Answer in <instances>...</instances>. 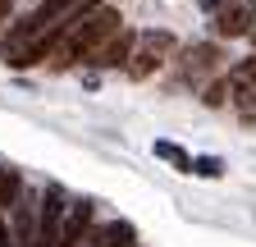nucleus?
Instances as JSON below:
<instances>
[{
	"instance_id": "nucleus-1",
	"label": "nucleus",
	"mask_w": 256,
	"mask_h": 247,
	"mask_svg": "<svg viewBox=\"0 0 256 247\" xmlns=\"http://www.w3.org/2000/svg\"><path fill=\"white\" fill-rule=\"evenodd\" d=\"M114 32H124V18H119L110 5H96V10H87V14H78V18L60 32V42L50 46V55H46L50 69H69V64H78V60H92Z\"/></svg>"
},
{
	"instance_id": "nucleus-2",
	"label": "nucleus",
	"mask_w": 256,
	"mask_h": 247,
	"mask_svg": "<svg viewBox=\"0 0 256 247\" xmlns=\"http://www.w3.org/2000/svg\"><path fill=\"white\" fill-rule=\"evenodd\" d=\"M170 55H174V32H138V46H133V60H128V78L133 82H142V78H151L156 69H165L170 64Z\"/></svg>"
},
{
	"instance_id": "nucleus-3",
	"label": "nucleus",
	"mask_w": 256,
	"mask_h": 247,
	"mask_svg": "<svg viewBox=\"0 0 256 247\" xmlns=\"http://www.w3.org/2000/svg\"><path fill=\"white\" fill-rule=\"evenodd\" d=\"M252 28H256V5H247V0H234V5H224V10H215V18H210V32L224 42V37H252Z\"/></svg>"
},
{
	"instance_id": "nucleus-4",
	"label": "nucleus",
	"mask_w": 256,
	"mask_h": 247,
	"mask_svg": "<svg viewBox=\"0 0 256 247\" xmlns=\"http://www.w3.org/2000/svg\"><path fill=\"white\" fill-rule=\"evenodd\" d=\"M133 46H138V32H128V28H124V32H114L101 50L87 60V64H96V69H128V60H133Z\"/></svg>"
},
{
	"instance_id": "nucleus-5",
	"label": "nucleus",
	"mask_w": 256,
	"mask_h": 247,
	"mask_svg": "<svg viewBox=\"0 0 256 247\" xmlns=\"http://www.w3.org/2000/svg\"><path fill=\"white\" fill-rule=\"evenodd\" d=\"M87 229H92V202H74L64 224H60V247H78Z\"/></svg>"
},
{
	"instance_id": "nucleus-6",
	"label": "nucleus",
	"mask_w": 256,
	"mask_h": 247,
	"mask_svg": "<svg viewBox=\"0 0 256 247\" xmlns=\"http://www.w3.org/2000/svg\"><path fill=\"white\" fill-rule=\"evenodd\" d=\"M215 64H220V46H215V42H206V46H192V50L183 55V78H188V82H202V78H206Z\"/></svg>"
},
{
	"instance_id": "nucleus-7",
	"label": "nucleus",
	"mask_w": 256,
	"mask_h": 247,
	"mask_svg": "<svg viewBox=\"0 0 256 247\" xmlns=\"http://www.w3.org/2000/svg\"><path fill=\"white\" fill-rule=\"evenodd\" d=\"M23 197V174L0 165V210H14V202Z\"/></svg>"
},
{
	"instance_id": "nucleus-8",
	"label": "nucleus",
	"mask_w": 256,
	"mask_h": 247,
	"mask_svg": "<svg viewBox=\"0 0 256 247\" xmlns=\"http://www.w3.org/2000/svg\"><path fill=\"white\" fill-rule=\"evenodd\" d=\"M151 151H156V160H165V165H174L178 174H192V156H188V151H183L178 142H165V138H160V142H156Z\"/></svg>"
},
{
	"instance_id": "nucleus-9",
	"label": "nucleus",
	"mask_w": 256,
	"mask_h": 247,
	"mask_svg": "<svg viewBox=\"0 0 256 247\" xmlns=\"http://www.w3.org/2000/svg\"><path fill=\"white\" fill-rule=\"evenodd\" d=\"M192 174H197V178H220L224 174V160H215V156H192Z\"/></svg>"
},
{
	"instance_id": "nucleus-10",
	"label": "nucleus",
	"mask_w": 256,
	"mask_h": 247,
	"mask_svg": "<svg viewBox=\"0 0 256 247\" xmlns=\"http://www.w3.org/2000/svg\"><path fill=\"white\" fill-rule=\"evenodd\" d=\"M0 247H18V242H14V229L5 224V210H0Z\"/></svg>"
},
{
	"instance_id": "nucleus-11",
	"label": "nucleus",
	"mask_w": 256,
	"mask_h": 247,
	"mask_svg": "<svg viewBox=\"0 0 256 247\" xmlns=\"http://www.w3.org/2000/svg\"><path fill=\"white\" fill-rule=\"evenodd\" d=\"M10 5H14V0H0V18H5V14H10Z\"/></svg>"
},
{
	"instance_id": "nucleus-12",
	"label": "nucleus",
	"mask_w": 256,
	"mask_h": 247,
	"mask_svg": "<svg viewBox=\"0 0 256 247\" xmlns=\"http://www.w3.org/2000/svg\"><path fill=\"white\" fill-rule=\"evenodd\" d=\"M252 42H256V28H252Z\"/></svg>"
}]
</instances>
